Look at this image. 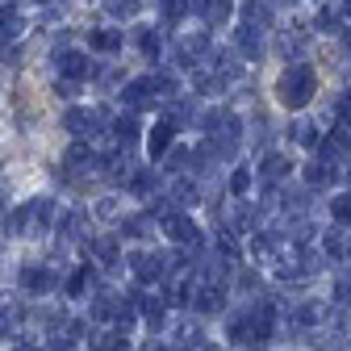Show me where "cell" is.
I'll return each instance as SVG.
<instances>
[{"label": "cell", "mask_w": 351, "mask_h": 351, "mask_svg": "<svg viewBox=\"0 0 351 351\" xmlns=\"http://www.w3.org/2000/svg\"><path fill=\"white\" fill-rule=\"evenodd\" d=\"M147 230H151V217L147 213H130V217L117 222V239H143Z\"/></svg>", "instance_id": "10"}, {"label": "cell", "mask_w": 351, "mask_h": 351, "mask_svg": "<svg viewBox=\"0 0 351 351\" xmlns=\"http://www.w3.org/2000/svg\"><path fill=\"white\" fill-rule=\"evenodd\" d=\"M171 201H176V205H197V201H201V193H197V184H193V180H176Z\"/></svg>", "instance_id": "20"}, {"label": "cell", "mask_w": 351, "mask_h": 351, "mask_svg": "<svg viewBox=\"0 0 351 351\" xmlns=\"http://www.w3.org/2000/svg\"><path fill=\"white\" fill-rule=\"evenodd\" d=\"M88 255L105 268H117L121 263V239L117 234H101V239H88Z\"/></svg>", "instance_id": "7"}, {"label": "cell", "mask_w": 351, "mask_h": 351, "mask_svg": "<svg viewBox=\"0 0 351 351\" xmlns=\"http://www.w3.org/2000/svg\"><path fill=\"white\" fill-rule=\"evenodd\" d=\"M285 171H289V159H285V155H268V159L259 163V176H263V180H280Z\"/></svg>", "instance_id": "18"}, {"label": "cell", "mask_w": 351, "mask_h": 351, "mask_svg": "<svg viewBox=\"0 0 351 351\" xmlns=\"http://www.w3.org/2000/svg\"><path fill=\"white\" fill-rule=\"evenodd\" d=\"M147 351H171V347H167V343H151Z\"/></svg>", "instance_id": "33"}, {"label": "cell", "mask_w": 351, "mask_h": 351, "mask_svg": "<svg viewBox=\"0 0 351 351\" xmlns=\"http://www.w3.org/2000/svg\"><path fill=\"white\" fill-rule=\"evenodd\" d=\"M21 34V13L17 9H0V38H17Z\"/></svg>", "instance_id": "22"}, {"label": "cell", "mask_w": 351, "mask_h": 351, "mask_svg": "<svg viewBox=\"0 0 351 351\" xmlns=\"http://www.w3.org/2000/svg\"><path fill=\"white\" fill-rule=\"evenodd\" d=\"M63 130H71V134H88V113L84 109H67L63 113Z\"/></svg>", "instance_id": "24"}, {"label": "cell", "mask_w": 351, "mask_h": 351, "mask_svg": "<svg viewBox=\"0 0 351 351\" xmlns=\"http://www.w3.org/2000/svg\"><path fill=\"white\" fill-rule=\"evenodd\" d=\"M343 47H347V55H351V29H347V34H343Z\"/></svg>", "instance_id": "34"}, {"label": "cell", "mask_w": 351, "mask_h": 351, "mask_svg": "<svg viewBox=\"0 0 351 351\" xmlns=\"http://www.w3.org/2000/svg\"><path fill=\"white\" fill-rule=\"evenodd\" d=\"M343 259H351V243H347V255H343Z\"/></svg>", "instance_id": "36"}, {"label": "cell", "mask_w": 351, "mask_h": 351, "mask_svg": "<svg viewBox=\"0 0 351 351\" xmlns=\"http://www.w3.org/2000/svg\"><path fill=\"white\" fill-rule=\"evenodd\" d=\"M314 93H318V75L310 63H289L276 80V101L285 109H305Z\"/></svg>", "instance_id": "1"}, {"label": "cell", "mask_w": 351, "mask_h": 351, "mask_svg": "<svg viewBox=\"0 0 351 351\" xmlns=\"http://www.w3.org/2000/svg\"><path fill=\"white\" fill-rule=\"evenodd\" d=\"M138 47H143V55H147V59H159V34L143 29V34H138Z\"/></svg>", "instance_id": "28"}, {"label": "cell", "mask_w": 351, "mask_h": 351, "mask_svg": "<svg viewBox=\"0 0 351 351\" xmlns=\"http://www.w3.org/2000/svg\"><path fill=\"white\" fill-rule=\"evenodd\" d=\"M55 88H59V97H75V84H71V80H59Z\"/></svg>", "instance_id": "32"}, {"label": "cell", "mask_w": 351, "mask_h": 351, "mask_svg": "<svg viewBox=\"0 0 351 351\" xmlns=\"http://www.w3.org/2000/svg\"><path fill=\"white\" fill-rule=\"evenodd\" d=\"M193 314L201 318H217V314H226V285H197V297L189 305Z\"/></svg>", "instance_id": "5"}, {"label": "cell", "mask_w": 351, "mask_h": 351, "mask_svg": "<svg viewBox=\"0 0 351 351\" xmlns=\"http://www.w3.org/2000/svg\"><path fill=\"white\" fill-rule=\"evenodd\" d=\"M247 189H251V171H247V167H239V171L230 176V193H234V197H243Z\"/></svg>", "instance_id": "29"}, {"label": "cell", "mask_w": 351, "mask_h": 351, "mask_svg": "<svg viewBox=\"0 0 351 351\" xmlns=\"http://www.w3.org/2000/svg\"><path fill=\"white\" fill-rule=\"evenodd\" d=\"M301 147H318V134H314V125H297V134H293Z\"/></svg>", "instance_id": "30"}, {"label": "cell", "mask_w": 351, "mask_h": 351, "mask_svg": "<svg viewBox=\"0 0 351 351\" xmlns=\"http://www.w3.org/2000/svg\"><path fill=\"white\" fill-rule=\"evenodd\" d=\"M201 13H205V21L217 29V25H226V21H230L234 5H230V0H205V5H201Z\"/></svg>", "instance_id": "12"}, {"label": "cell", "mask_w": 351, "mask_h": 351, "mask_svg": "<svg viewBox=\"0 0 351 351\" xmlns=\"http://www.w3.org/2000/svg\"><path fill=\"white\" fill-rule=\"evenodd\" d=\"M305 180H310L314 189L318 184H330L335 180V163H310V167H305Z\"/></svg>", "instance_id": "21"}, {"label": "cell", "mask_w": 351, "mask_h": 351, "mask_svg": "<svg viewBox=\"0 0 351 351\" xmlns=\"http://www.w3.org/2000/svg\"><path fill=\"white\" fill-rule=\"evenodd\" d=\"M55 71H59L63 80L80 84V80L93 75V63H88V55H84V51H59V55H55Z\"/></svg>", "instance_id": "6"}, {"label": "cell", "mask_w": 351, "mask_h": 351, "mask_svg": "<svg viewBox=\"0 0 351 351\" xmlns=\"http://www.w3.org/2000/svg\"><path fill=\"white\" fill-rule=\"evenodd\" d=\"M113 134H117L121 147H130V143L138 138V121H134V117H117V121H113Z\"/></svg>", "instance_id": "19"}, {"label": "cell", "mask_w": 351, "mask_h": 351, "mask_svg": "<svg viewBox=\"0 0 351 351\" xmlns=\"http://www.w3.org/2000/svg\"><path fill=\"white\" fill-rule=\"evenodd\" d=\"M130 276H134L138 289H151V285H163L171 272H167V255L163 251H134L130 255Z\"/></svg>", "instance_id": "2"}, {"label": "cell", "mask_w": 351, "mask_h": 351, "mask_svg": "<svg viewBox=\"0 0 351 351\" xmlns=\"http://www.w3.org/2000/svg\"><path fill=\"white\" fill-rule=\"evenodd\" d=\"M151 93H155V88H151V75H147V80H130V84L121 88V101L138 109V105H147V97H151Z\"/></svg>", "instance_id": "11"}, {"label": "cell", "mask_w": 351, "mask_h": 351, "mask_svg": "<svg viewBox=\"0 0 351 351\" xmlns=\"http://www.w3.org/2000/svg\"><path fill=\"white\" fill-rule=\"evenodd\" d=\"M343 17H351V0H343Z\"/></svg>", "instance_id": "35"}, {"label": "cell", "mask_w": 351, "mask_h": 351, "mask_svg": "<svg viewBox=\"0 0 351 351\" xmlns=\"http://www.w3.org/2000/svg\"><path fill=\"white\" fill-rule=\"evenodd\" d=\"M159 222H163V230H167V239L176 243V247H201V226L193 222V217L189 213H180V209H171V213H163L159 217Z\"/></svg>", "instance_id": "3"}, {"label": "cell", "mask_w": 351, "mask_h": 351, "mask_svg": "<svg viewBox=\"0 0 351 351\" xmlns=\"http://www.w3.org/2000/svg\"><path fill=\"white\" fill-rule=\"evenodd\" d=\"M113 17H130V13H134V0H109V5H105Z\"/></svg>", "instance_id": "31"}, {"label": "cell", "mask_w": 351, "mask_h": 351, "mask_svg": "<svg viewBox=\"0 0 351 351\" xmlns=\"http://www.w3.org/2000/svg\"><path fill=\"white\" fill-rule=\"evenodd\" d=\"M251 255H255L259 263H276V239H272V234H255V239H251Z\"/></svg>", "instance_id": "16"}, {"label": "cell", "mask_w": 351, "mask_h": 351, "mask_svg": "<svg viewBox=\"0 0 351 351\" xmlns=\"http://www.w3.org/2000/svg\"><path fill=\"white\" fill-rule=\"evenodd\" d=\"M259 285H263V276H259L255 268H239V289H243V293H255Z\"/></svg>", "instance_id": "27"}, {"label": "cell", "mask_w": 351, "mask_h": 351, "mask_svg": "<svg viewBox=\"0 0 351 351\" xmlns=\"http://www.w3.org/2000/svg\"><path fill=\"white\" fill-rule=\"evenodd\" d=\"M67 163H71V167H97V155H93V147L75 143V147L67 151Z\"/></svg>", "instance_id": "23"}, {"label": "cell", "mask_w": 351, "mask_h": 351, "mask_svg": "<svg viewBox=\"0 0 351 351\" xmlns=\"http://www.w3.org/2000/svg\"><path fill=\"white\" fill-rule=\"evenodd\" d=\"M88 285H93V268H88V263H84V268H80V272H75V276L67 280V297H80V293H84Z\"/></svg>", "instance_id": "25"}, {"label": "cell", "mask_w": 351, "mask_h": 351, "mask_svg": "<svg viewBox=\"0 0 351 351\" xmlns=\"http://www.w3.org/2000/svg\"><path fill=\"white\" fill-rule=\"evenodd\" d=\"M88 47L93 51H121V29H93L88 34Z\"/></svg>", "instance_id": "13"}, {"label": "cell", "mask_w": 351, "mask_h": 351, "mask_svg": "<svg viewBox=\"0 0 351 351\" xmlns=\"http://www.w3.org/2000/svg\"><path fill=\"white\" fill-rule=\"evenodd\" d=\"M17 285H21V293H29V297H47V293H55V272L47 268V263H21Z\"/></svg>", "instance_id": "4"}, {"label": "cell", "mask_w": 351, "mask_h": 351, "mask_svg": "<svg viewBox=\"0 0 351 351\" xmlns=\"http://www.w3.org/2000/svg\"><path fill=\"white\" fill-rule=\"evenodd\" d=\"M171 138H176V125H171V121L163 117V121H159V125L151 130V138H147V151H151V155L159 159V155H163V151L171 147Z\"/></svg>", "instance_id": "9"}, {"label": "cell", "mask_w": 351, "mask_h": 351, "mask_svg": "<svg viewBox=\"0 0 351 351\" xmlns=\"http://www.w3.org/2000/svg\"><path fill=\"white\" fill-rule=\"evenodd\" d=\"M322 255H326L330 263H343V255H347V247H343V239H339V230H326V234H322Z\"/></svg>", "instance_id": "17"}, {"label": "cell", "mask_w": 351, "mask_h": 351, "mask_svg": "<svg viewBox=\"0 0 351 351\" xmlns=\"http://www.w3.org/2000/svg\"><path fill=\"white\" fill-rule=\"evenodd\" d=\"M234 42H239V51H243L247 59H259V29H255V25H239Z\"/></svg>", "instance_id": "15"}, {"label": "cell", "mask_w": 351, "mask_h": 351, "mask_svg": "<svg viewBox=\"0 0 351 351\" xmlns=\"http://www.w3.org/2000/svg\"><path fill=\"white\" fill-rule=\"evenodd\" d=\"M55 222V197H38L34 201V230H51Z\"/></svg>", "instance_id": "14"}, {"label": "cell", "mask_w": 351, "mask_h": 351, "mask_svg": "<svg viewBox=\"0 0 351 351\" xmlns=\"http://www.w3.org/2000/svg\"><path fill=\"white\" fill-rule=\"evenodd\" d=\"M330 217L339 226H351V197H335L330 201Z\"/></svg>", "instance_id": "26"}, {"label": "cell", "mask_w": 351, "mask_h": 351, "mask_svg": "<svg viewBox=\"0 0 351 351\" xmlns=\"http://www.w3.org/2000/svg\"><path fill=\"white\" fill-rule=\"evenodd\" d=\"M138 318H143L151 330H159V326L167 322V301L155 297V293H143V297H138Z\"/></svg>", "instance_id": "8"}]
</instances>
